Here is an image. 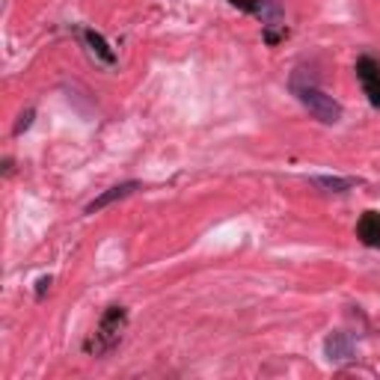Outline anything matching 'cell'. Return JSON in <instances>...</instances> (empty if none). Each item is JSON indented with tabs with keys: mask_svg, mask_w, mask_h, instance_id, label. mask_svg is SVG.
Segmentation results:
<instances>
[{
	"mask_svg": "<svg viewBox=\"0 0 380 380\" xmlns=\"http://www.w3.org/2000/svg\"><path fill=\"white\" fill-rule=\"evenodd\" d=\"M291 92L297 95V102H300L318 122L336 125V122L342 119V113H344L342 104L336 102L333 95H327V92L315 84V77H306V80H303V72H300V69L291 75Z\"/></svg>",
	"mask_w": 380,
	"mask_h": 380,
	"instance_id": "1",
	"label": "cell"
},
{
	"mask_svg": "<svg viewBox=\"0 0 380 380\" xmlns=\"http://www.w3.org/2000/svg\"><path fill=\"white\" fill-rule=\"evenodd\" d=\"M125 327H128V312H125V306H110L104 315H102V321H98L95 333L84 342V351H87L89 357H107V354L122 342Z\"/></svg>",
	"mask_w": 380,
	"mask_h": 380,
	"instance_id": "2",
	"label": "cell"
},
{
	"mask_svg": "<svg viewBox=\"0 0 380 380\" xmlns=\"http://www.w3.org/2000/svg\"><path fill=\"white\" fill-rule=\"evenodd\" d=\"M357 80L362 84V92L369 95V102L374 107H380V63L374 57L357 60Z\"/></svg>",
	"mask_w": 380,
	"mask_h": 380,
	"instance_id": "3",
	"label": "cell"
},
{
	"mask_svg": "<svg viewBox=\"0 0 380 380\" xmlns=\"http://www.w3.org/2000/svg\"><path fill=\"white\" fill-rule=\"evenodd\" d=\"M324 357L333 362V366H344V362H351L354 359V339L348 333H342V330L330 333L327 342H324Z\"/></svg>",
	"mask_w": 380,
	"mask_h": 380,
	"instance_id": "4",
	"label": "cell"
},
{
	"mask_svg": "<svg viewBox=\"0 0 380 380\" xmlns=\"http://www.w3.org/2000/svg\"><path fill=\"white\" fill-rule=\"evenodd\" d=\"M140 188H143L140 181H122V185L104 190L102 196H95V200L87 205V214H95V211H102V208H107V205H113V202H119V200H128V196L137 193Z\"/></svg>",
	"mask_w": 380,
	"mask_h": 380,
	"instance_id": "5",
	"label": "cell"
},
{
	"mask_svg": "<svg viewBox=\"0 0 380 380\" xmlns=\"http://www.w3.org/2000/svg\"><path fill=\"white\" fill-rule=\"evenodd\" d=\"M357 238L366 246H380V214L377 211H366L357 223Z\"/></svg>",
	"mask_w": 380,
	"mask_h": 380,
	"instance_id": "6",
	"label": "cell"
},
{
	"mask_svg": "<svg viewBox=\"0 0 380 380\" xmlns=\"http://www.w3.org/2000/svg\"><path fill=\"white\" fill-rule=\"evenodd\" d=\"M253 15H256V18H261L264 27H286L283 24V6H279V0H256Z\"/></svg>",
	"mask_w": 380,
	"mask_h": 380,
	"instance_id": "7",
	"label": "cell"
},
{
	"mask_svg": "<svg viewBox=\"0 0 380 380\" xmlns=\"http://www.w3.org/2000/svg\"><path fill=\"white\" fill-rule=\"evenodd\" d=\"M84 42L89 45V51H92L98 60H102V63H107V65L116 63V54L110 51V45L104 42L102 33H95V30H84Z\"/></svg>",
	"mask_w": 380,
	"mask_h": 380,
	"instance_id": "8",
	"label": "cell"
},
{
	"mask_svg": "<svg viewBox=\"0 0 380 380\" xmlns=\"http://www.w3.org/2000/svg\"><path fill=\"white\" fill-rule=\"evenodd\" d=\"M312 185L327 190V193H344V190H351L357 181L354 178H342V175H315L312 178Z\"/></svg>",
	"mask_w": 380,
	"mask_h": 380,
	"instance_id": "9",
	"label": "cell"
},
{
	"mask_svg": "<svg viewBox=\"0 0 380 380\" xmlns=\"http://www.w3.org/2000/svg\"><path fill=\"white\" fill-rule=\"evenodd\" d=\"M33 119H36V110H33V107H27V110L21 113V116H18V122H15L12 134H15V137H18V134H24V131L33 125Z\"/></svg>",
	"mask_w": 380,
	"mask_h": 380,
	"instance_id": "10",
	"label": "cell"
},
{
	"mask_svg": "<svg viewBox=\"0 0 380 380\" xmlns=\"http://www.w3.org/2000/svg\"><path fill=\"white\" fill-rule=\"evenodd\" d=\"M286 33H288L286 27H276V30H273V27H264V42H268V45H276L279 39L286 36Z\"/></svg>",
	"mask_w": 380,
	"mask_h": 380,
	"instance_id": "11",
	"label": "cell"
},
{
	"mask_svg": "<svg viewBox=\"0 0 380 380\" xmlns=\"http://www.w3.org/2000/svg\"><path fill=\"white\" fill-rule=\"evenodd\" d=\"M232 6H238V9H244V12H250L253 15V9H256V0H229Z\"/></svg>",
	"mask_w": 380,
	"mask_h": 380,
	"instance_id": "12",
	"label": "cell"
},
{
	"mask_svg": "<svg viewBox=\"0 0 380 380\" xmlns=\"http://www.w3.org/2000/svg\"><path fill=\"white\" fill-rule=\"evenodd\" d=\"M48 288H51V276H42L39 283H36V297H39V300L45 297V291H48Z\"/></svg>",
	"mask_w": 380,
	"mask_h": 380,
	"instance_id": "13",
	"label": "cell"
}]
</instances>
